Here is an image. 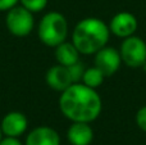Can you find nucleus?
Listing matches in <instances>:
<instances>
[{
    "label": "nucleus",
    "mask_w": 146,
    "mask_h": 145,
    "mask_svg": "<svg viewBox=\"0 0 146 145\" xmlns=\"http://www.w3.org/2000/svg\"><path fill=\"white\" fill-rule=\"evenodd\" d=\"M119 53L122 62L131 68H140L146 63V43L136 35L124 39Z\"/></svg>",
    "instance_id": "nucleus-5"
},
{
    "label": "nucleus",
    "mask_w": 146,
    "mask_h": 145,
    "mask_svg": "<svg viewBox=\"0 0 146 145\" xmlns=\"http://www.w3.org/2000/svg\"><path fill=\"white\" fill-rule=\"evenodd\" d=\"M3 136H4V135H3V132H1V127H0V140L3 139Z\"/></svg>",
    "instance_id": "nucleus-19"
},
{
    "label": "nucleus",
    "mask_w": 146,
    "mask_h": 145,
    "mask_svg": "<svg viewBox=\"0 0 146 145\" xmlns=\"http://www.w3.org/2000/svg\"><path fill=\"white\" fill-rule=\"evenodd\" d=\"M136 123L139 126L140 130H142L144 132H146V105L141 107L136 113Z\"/></svg>",
    "instance_id": "nucleus-16"
},
{
    "label": "nucleus",
    "mask_w": 146,
    "mask_h": 145,
    "mask_svg": "<svg viewBox=\"0 0 146 145\" xmlns=\"http://www.w3.org/2000/svg\"><path fill=\"white\" fill-rule=\"evenodd\" d=\"M0 145H25L19 140V138H9V136H3L0 140Z\"/></svg>",
    "instance_id": "nucleus-18"
},
{
    "label": "nucleus",
    "mask_w": 146,
    "mask_h": 145,
    "mask_svg": "<svg viewBox=\"0 0 146 145\" xmlns=\"http://www.w3.org/2000/svg\"><path fill=\"white\" fill-rule=\"evenodd\" d=\"M59 109L72 122L91 123L100 116L103 102L96 89L76 82L60 92Z\"/></svg>",
    "instance_id": "nucleus-1"
},
{
    "label": "nucleus",
    "mask_w": 146,
    "mask_h": 145,
    "mask_svg": "<svg viewBox=\"0 0 146 145\" xmlns=\"http://www.w3.org/2000/svg\"><path fill=\"white\" fill-rule=\"evenodd\" d=\"M105 80L104 73L98 68V67H90V68H86L83 72V76L81 82L85 84L86 86L92 87V89H98L99 86H101V84Z\"/></svg>",
    "instance_id": "nucleus-13"
},
{
    "label": "nucleus",
    "mask_w": 146,
    "mask_h": 145,
    "mask_svg": "<svg viewBox=\"0 0 146 145\" xmlns=\"http://www.w3.org/2000/svg\"><path fill=\"white\" fill-rule=\"evenodd\" d=\"M7 28L15 37H26L32 32L35 27L33 13L23 8L22 5H15L9 9L5 15Z\"/></svg>",
    "instance_id": "nucleus-4"
},
{
    "label": "nucleus",
    "mask_w": 146,
    "mask_h": 145,
    "mask_svg": "<svg viewBox=\"0 0 146 145\" xmlns=\"http://www.w3.org/2000/svg\"><path fill=\"white\" fill-rule=\"evenodd\" d=\"M110 37L109 26L103 19L87 17L77 22L73 28L72 43L83 55H94L106 46Z\"/></svg>",
    "instance_id": "nucleus-2"
},
{
    "label": "nucleus",
    "mask_w": 146,
    "mask_h": 145,
    "mask_svg": "<svg viewBox=\"0 0 146 145\" xmlns=\"http://www.w3.org/2000/svg\"><path fill=\"white\" fill-rule=\"evenodd\" d=\"M18 4H19V0H0V12H8Z\"/></svg>",
    "instance_id": "nucleus-17"
},
{
    "label": "nucleus",
    "mask_w": 146,
    "mask_h": 145,
    "mask_svg": "<svg viewBox=\"0 0 146 145\" xmlns=\"http://www.w3.org/2000/svg\"><path fill=\"white\" fill-rule=\"evenodd\" d=\"M25 145H60V136L50 126H37L28 132Z\"/></svg>",
    "instance_id": "nucleus-9"
},
{
    "label": "nucleus",
    "mask_w": 146,
    "mask_h": 145,
    "mask_svg": "<svg viewBox=\"0 0 146 145\" xmlns=\"http://www.w3.org/2000/svg\"><path fill=\"white\" fill-rule=\"evenodd\" d=\"M67 139L71 145H90L94 140V130L87 122H72Z\"/></svg>",
    "instance_id": "nucleus-11"
},
{
    "label": "nucleus",
    "mask_w": 146,
    "mask_h": 145,
    "mask_svg": "<svg viewBox=\"0 0 146 145\" xmlns=\"http://www.w3.org/2000/svg\"><path fill=\"white\" fill-rule=\"evenodd\" d=\"M68 35V22L59 12H49L42 15L37 26V36L44 45L55 48Z\"/></svg>",
    "instance_id": "nucleus-3"
},
{
    "label": "nucleus",
    "mask_w": 146,
    "mask_h": 145,
    "mask_svg": "<svg viewBox=\"0 0 146 145\" xmlns=\"http://www.w3.org/2000/svg\"><path fill=\"white\" fill-rule=\"evenodd\" d=\"M85 69H86L85 64H83L81 61L76 62L74 64H72V66L68 67V71H69V73H71V77H72L73 84H76V82H81Z\"/></svg>",
    "instance_id": "nucleus-15"
},
{
    "label": "nucleus",
    "mask_w": 146,
    "mask_h": 145,
    "mask_svg": "<svg viewBox=\"0 0 146 145\" xmlns=\"http://www.w3.org/2000/svg\"><path fill=\"white\" fill-rule=\"evenodd\" d=\"M94 55H95V67H98L105 77H110L117 73L121 68V64L123 63L119 50L110 46H104Z\"/></svg>",
    "instance_id": "nucleus-6"
},
{
    "label": "nucleus",
    "mask_w": 146,
    "mask_h": 145,
    "mask_svg": "<svg viewBox=\"0 0 146 145\" xmlns=\"http://www.w3.org/2000/svg\"><path fill=\"white\" fill-rule=\"evenodd\" d=\"M80 51L77 50V48L74 46L73 43L63 41L58 46H55V59L58 62V64H60V66H72L76 62L80 61Z\"/></svg>",
    "instance_id": "nucleus-12"
},
{
    "label": "nucleus",
    "mask_w": 146,
    "mask_h": 145,
    "mask_svg": "<svg viewBox=\"0 0 146 145\" xmlns=\"http://www.w3.org/2000/svg\"><path fill=\"white\" fill-rule=\"evenodd\" d=\"M0 127H1V132L4 136L21 138L27 131L28 120L25 113L18 112V110H12L3 117L1 122H0Z\"/></svg>",
    "instance_id": "nucleus-8"
},
{
    "label": "nucleus",
    "mask_w": 146,
    "mask_h": 145,
    "mask_svg": "<svg viewBox=\"0 0 146 145\" xmlns=\"http://www.w3.org/2000/svg\"><path fill=\"white\" fill-rule=\"evenodd\" d=\"M49 0H19V4L31 13H40L46 8Z\"/></svg>",
    "instance_id": "nucleus-14"
},
{
    "label": "nucleus",
    "mask_w": 146,
    "mask_h": 145,
    "mask_svg": "<svg viewBox=\"0 0 146 145\" xmlns=\"http://www.w3.org/2000/svg\"><path fill=\"white\" fill-rule=\"evenodd\" d=\"M45 80L50 89L59 92L64 91L73 84L71 73L68 71V67L60 66V64H55V66L50 67L48 69V72H46Z\"/></svg>",
    "instance_id": "nucleus-10"
},
{
    "label": "nucleus",
    "mask_w": 146,
    "mask_h": 145,
    "mask_svg": "<svg viewBox=\"0 0 146 145\" xmlns=\"http://www.w3.org/2000/svg\"><path fill=\"white\" fill-rule=\"evenodd\" d=\"M108 26L110 33L118 36V37L126 39L135 35L137 27H139V22H137V18L135 17V14H132V13L119 12L111 18Z\"/></svg>",
    "instance_id": "nucleus-7"
}]
</instances>
